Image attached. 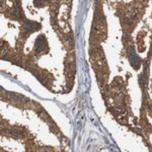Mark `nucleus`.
I'll use <instances>...</instances> for the list:
<instances>
[{
	"instance_id": "1",
	"label": "nucleus",
	"mask_w": 152,
	"mask_h": 152,
	"mask_svg": "<svg viewBox=\"0 0 152 152\" xmlns=\"http://www.w3.org/2000/svg\"><path fill=\"white\" fill-rule=\"evenodd\" d=\"M129 55H130V63H131V65L133 66L135 69H139V67L141 65V58L137 55L132 47L129 50Z\"/></svg>"
},
{
	"instance_id": "3",
	"label": "nucleus",
	"mask_w": 152,
	"mask_h": 152,
	"mask_svg": "<svg viewBox=\"0 0 152 152\" xmlns=\"http://www.w3.org/2000/svg\"><path fill=\"white\" fill-rule=\"evenodd\" d=\"M46 48V39L44 36H39L36 40V47L35 50L36 52L41 53L44 51V49Z\"/></svg>"
},
{
	"instance_id": "5",
	"label": "nucleus",
	"mask_w": 152,
	"mask_h": 152,
	"mask_svg": "<svg viewBox=\"0 0 152 152\" xmlns=\"http://www.w3.org/2000/svg\"><path fill=\"white\" fill-rule=\"evenodd\" d=\"M10 134L11 135H13V136H15V137H21L23 136V134H21V132L19 131V130H18V129H12V130H10Z\"/></svg>"
},
{
	"instance_id": "4",
	"label": "nucleus",
	"mask_w": 152,
	"mask_h": 152,
	"mask_svg": "<svg viewBox=\"0 0 152 152\" xmlns=\"http://www.w3.org/2000/svg\"><path fill=\"white\" fill-rule=\"evenodd\" d=\"M12 15L18 19H20L21 18H23V14H21V10H20V8H19V6L14 7L13 12H12Z\"/></svg>"
},
{
	"instance_id": "2",
	"label": "nucleus",
	"mask_w": 152,
	"mask_h": 152,
	"mask_svg": "<svg viewBox=\"0 0 152 152\" xmlns=\"http://www.w3.org/2000/svg\"><path fill=\"white\" fill-rule=\"evenodd\" d=\"M40 23H36V21H31V20H28L26 23H24L23 28H24V31H26V33L31 34V33H34V31H38L39 28H40Z\"/></svg>"
}]
</instances>
